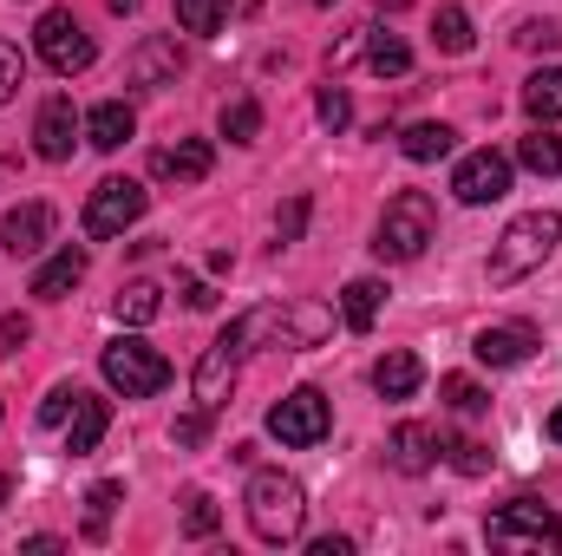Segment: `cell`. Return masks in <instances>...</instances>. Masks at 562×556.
<instances>
[{
  "instance_id": "obj_20",
  "label": "cell",
  "mask_w": 562,
  "mask_h": 556,
  "mask_svg": "<svg viewBox=\"0 0 562 556\" xmlns=\"http://www.w3.org/2000/svg\"><path fill=\"white\" fill-rule=\"evenodd\" d=\"M380 308H386V281L360 276V281H347V288H340V321H347L353 334H367V327L380 321Z\"/></svg>"
},
{
  "instance_id": "obj_30",
  "label": "cell",
  "mask_w": 562,
  "mask_h": 556,
  "mask_svg": "<svg viewBox=\"0 0 562 556\" xmlns=\"http://www.w3.org/2000/svg\"><path fill=\"white\" fill-rule=\"evenodd\" d=\"M119 498H125V485H119V478H105V485H92V491H86V511H92V518H86V537H105V518H112V504H119Z\"/></svg>"
},
{
  "instance_id": "obj_28",
  "label": "cell",
  "mask_w": 562,
  "mask_h": 556,
  "mask_svg": "<svg viewBox=\"0 0 562 556\" xmlns=\"http://www.w3.org/2000/svg\"><path fill=\"white\" fill-rule=\"evenodd\" d=\"M223 138L256 144L262 138V105H256V99H229V105H223Z\"/></svg>"
},
{
  "instance_id": "obj_42",
  "label": "cell",
  "mask_w": 562,
  "mask_h": 556,
  "mask_svg": "<svg viewBox=\"0 0 562 556\" xmlns=\"http://www.w3.org/2000/svg\"><path fill=\"white\" fill-rule=\"evenodd\" d=\"M183 301H190V308H210V301H216V288H210V281H196V276H183Z\"/></svg>"
},
{
  "instance_id": "obj_24",
  "label": "cell",
  "mask_w": 562,
  "mask_h": 556,
  "mask_svg": "<svg viewBox=\"0 0 562 556\" xmlns=\"http://www.w3.org/2000/svg\"><path fill=\"white\" fill-rule=\"evenodd\" d=\"M517 164H524V170H537V177H562V138L537 125L530 138L517 144Z\"/></svg>"
},
{
  "instance_id": "obj_38",
  "label": "cell",
  "mask_w": 562,
  "mask_h": 556,
  "mask_svg": "<svg viewBox=\"0 0 562 556\" xmlns=\"http://www.w3.org/2000/svg\"><path fill=\"white\" fill-rule=\"evenodd\" d=\"M367 46H373V26H360V33H347V40H340V46H334V53H327V66H334V73H340V66H347V59H360V53H367Z\"/></svg>"
},
{
  "instance_id": "obj_13",
  "label": "cell",
  "mask_w": 562,
  "mask_h": 556,
  "mask_svg": "<svg viewBox=\"0 0 562 556\" xmlns=\"http://www.w3.org/2000/svg\"><path fill=\"white\" fill-rule=\"evenodd\" d=\"M46 236H53V210H46V203H20V210H7V223H0V249H7L13 263H20V256H40Z\"/></svg>"
},
{
  "instance_id": "obj_36",
  "label": "cell",
  "mask_w": 562,
  "mask_h": 556,
  "mask_svg": "<svg viewBox=\"0 0 562 556\" xmlns=\"http://www.w3.org/2000/svg\"><path fill=\"white\" fill-rule=\"evenodd\" d=\"M20 86H26V59H20V46H7V40H0V105H7Z\"/></svg>"
},
{
  "instance_id": "obj_2",
  "label": "cell",
  "mask_w": 562,
  "mask_h": 556,
  "mask_svg": "<svg viewBox=\"0 0 562 556\" xmlns=\"http://www.w3.org/2000/svg\"><path fill=\"white\" fill-rule=\"evenodd\" d=\"M243 504H249V531H256L262 544H294L301 524H307V491H301V478H288V471H256Z\"/></svg>"
},
{
  "instance_id": "obj_33",
  "label": "cell",
  "mask_w": 562,
  "mask_h": 556,
  "mask_svg": "<svg viewBox=\"0 0 562 556\" xmlns=\"http://www.w3.org/2000/svg\"><path fill=\"white\" fill-rule=\"evenodd\" d=\"M301 230H307V197H288V210L276 216V249L301 243Z\"/></svg>"
},
{
  "instance_id": "obj_8",
  "label": "cell",
  "mask_w": 562,
  "mask_h": 556,
  "mask_svg": "<svg viewBox=\"0 0 562 556\" xmlns=\"http://www.w3.org/2000/svg\"><path fill=\"white\" fill-rule=\"evenodd\" d=\"M327 425H334V413H327V400H321L314 387H294L288 400L269 407V432H276L281 445H321Z\"/></svg>"
},
{
  "instance_id": "obj_11",
  "label": "cell",
  "mask_w": 562,
  "mask_h": 556,
  "mask_svg": "<svg viewBox=\"0 0 562 556\" xmlns=\"http://www.w3.org/2000/svg\"><path fill=\"white\" fill-rule=\"evenodd\" d=\"M79 112H72V99H46L40 105V119H33V151L46 157V164H66L72 157V144H79Z\"/></svg>"
},
{
  "instance_id": "obj_26",
  "label": "cell",
  "mask_w": 562,
  "mask_h": 556,
  "mask_svg": "<svg viewBox=\"0 0 562 556\" xmlns=\"http://www.w3.org/2000/svg\"><path fill=\"white\" fill-rule=\"evenodd\" d=\"M119 321H132V327H144V321H157V308H164V288L157 281H132V288H119Z\"/></svg>"
},
{
  "instance_id": "obj_41",
  "label": "cell",
  "mask_w": 562,
  "mask_h": 556,
  "mask_svg": "<svg viewBox=\"0 0 562 556\" xmlns=\"http://www.w3.org/2000/svg\"><path fill=\"white\" fill-rule=\"evenodd\" d=\"M517 40H524V46H543V53H550V46H557L562 33H557V26H550V20H530V26H524Z\"/></svg>"
},
{
  "instance_id": "obj_37",
  "label": "cell",
  "mask_w": 562,
  "mask_h": 556,
  "mask_svg": "<svg viewBox=\"0 0 562 556\" xmlns=\"http://www.w3.org/2000/svg\"><path fill=\"white\" fill-rule=\"evenodd\" d=\"M183 531H190V537H210V531H216V498H203V491H196V498H190V511H183Z\"/></svg>"
},
{
  "instance_id": "obj_25",
  "label": "cell",
  "mask_w": 562,
  "mask_h": 556,
  "mask_svg": "<svg viewBox=\"0 0 562 556\" xmlns=\"http://www.w3.org/2000/svg\"><path fill=\"white\" fill-rule=\"evenodd\" d=\"M367 66H373L380 79H400V73H413V46H406L400 33H373V46H367Z\"/></svg>"
},
{
  "instance_id": "obj_29",
  "label": "cell",
  "mask_w": 562,
  "mask_h": 556,
  "mask_svg": "<svg viewBox=\"0 0 562 556\" xmlns=\"http://www.w3.org/2000/svg\"><path fill=\"white\" fill-rule=\"evenodd\" d=\"M438 53H471V13L464 7H438Z\"/></svg>"
},
{
  "instance_id": "obj_43",
  "label": "cell",
  "mask_w": 562,
  "mask_h": 556,
  "mask_svg": "<svg viewBox=\"0 0 562 556\" xmlns=\"http://www.w3.org/2000/svg\"><path fill=\"white\" fill-rule=\"evenodd\" d=\"M53 551H66L59 537H26V556H53Z\"/></svg>"
},
{
  "instance_id": "obj_32",
  "label": "cell",
  "mask_w": 562,
  "mask_h": 556,
  "mask_svg": "<svg viewBox=\"0 0 562 556\" xmlns=\"http://www.w3.org/2000/svg\"><path fill=\"white\" fill-rule=\"evenodd\" d=\"M314 119H321L327 132H347V119H353V99H347L340 86H321V99H314Z\"/></svg>"
},
{
  "instance_id": "obj_5",
  "label": "cell",
  "mask_w": 562,
  "mask_h": 556,
  "mask_svg": "<svg viewBox=\"0 0 562 556\" xmlns=\"http://www.w3.org/2000/svg\"><path fill=\"white\" fill-rule=\"evenodd\" d=\"M99 367H105L112 393H125V400H150V393L170 387V360H164L150 341H138V334H119V341L99 354Z\"/></svg>"
},
{
  "instance_id": "obj_45",
  "label": "cell",
  "mask_w": 562,
  "mask_h": 556,
  "mask_svg": "<svg viewBox=\"0 0 562 556\" xmlns=\"http://www.w3.org/2000/svg\"><path fill=\"white\" fill-rule=\"evenodd\" d=\"M105 7H112V13H138V0H105Z\"/></svg>"
},
{
  "instance_id": "obj_47",
  "label": "cell",
  "mask_w": 562,
  "mask_h": 556,
  "mask_svg": "<svg viewBox=\"0 0 562 556\" xmlns=\"http://www.w3.org/2000/svg\"><path fill=\"white\" fill-rule=\"evenodd\" d=\"M0 504H7V478H0Z\"/></svg>"
},
{
  "instance_id": "obj_21",
  "label": "cell",
  "mask_w": 562,
  "mask_h": 556,
  "mask_svg": "<svg viewBox=\"0 0 562 556\" xmlns=\"http://www.w3.org/2000/svg\"><path fill=\"white\" fill-rule=\"evenodd\" d=\"M79 281H86V249H79V243H66V249L33 276V294H40V301H59V294H72Z\"/></svg>"
},
{
  "instance_id": "obj_16",
  "label": "cell",
  "mask_w": 562,
  "mask_h": 556,
  "mask_svg": "<svg viewBox=\"0 0 562 556\" xmlns=\"http://www.w3.org/2000/svg\"><path fill=\"white\" fill-rule=\"evenodd\" d=\"M386 452H393V471L419 478V471H431V465H438V432H431V425H419V419H406V425L386 438Z\"/></svg>"
},
{
  "instance_id": "obj_39",
  "label": "cell",
  "mask_w": 562,
  "mask_h": 556,
  "mask_svg": "<svg viewBox=\"0 0 562 556\" xmlns=\"http://www.w3.org/2000/svg\"><path fill=\"white\" fill-rule=\"evenodd\" d=\"M203 432H210V413H203V407H196V413H183L177 425H170V438H177V445H203Z\"/></svg>"
},
{
  "instance_id": "obj_22",
  "label": "cell",
  "mask_w": 562,
  "mask_h": 556,
  "mask_svg": "<svg viewBox=\"0 0 562 556\" xmlns=\"http://www.w3.org/2000/svg\"><path fill=\"white\" fill-rule=\"evenodd\" d=\"M524 112H530L537 125H557L562 119V66H543V73L524 79Z\"/></svg>"
},
{
  "instance_id": "obj_35",
  "label": "cell",
  "mask_w": 562,
  "mask_h": 556,
  "mask_svg": "<svg viewBox=\"0 0 562 556\" xmlns=\"http://www.w3.org/2000/svg\"><path fill=\"white\" fill-rule=\"evenodd\" d=\"M451 465H458L464 478H484V471H491V452H484L477 438H451Z\"/></svg>"
},
{
  "instance_id": "obj_23",
  "label": "cell",
  "mask_w": 562,
  "mask_h": 556,
  "mask_svg": "<svg viewBox=\"0 0 562 556\" xmlns=\"http://www.w3.org/2000/svg\"><path fill=\"white\" fill-rule=\"evenodd\" d=\"M451 144H458V132H451V125L425 119V125H413V132L400 138V151H406L413 164H438V157H451Z\"/></svg>"
},
{
  "instance_id": "obj_4",
  "label": "cell",
  "mask_w": 562,
  "mask_h": 556,
  "mask_svg": "<svg viewBox=\"0 0 562 556\" xmlns=\"http://www.w3.org/2000/svg\"><path fill=\"white\" fill-rule=\"evenodd\" d=\"M431 230H438L431 197H425V190H400V197L386 203V216H380L373 256H380V263H419L425 243H431Z\"/></svg>"
},
{
  "instance_id": "obj_18",
  "label": "cell",
  "mask_w": 562,
  "mask_h": 556,
  "mask_svg": "<svg viewBox=\"0 0 562 556\" xmlns=\"http://www.w3.org/2000/svg\"><path fill=\"white\" fill-rule=\"evenodd\" d=\"M419 380H425V367H419V354H406V347H393V354L373 360V393L380 400H413Z\"/></svg>"
},
{
  "instance_id": "obj_40",
  "label": "cell",
  "mask_w": 562,
  "mask_h": 556,
  "mask_svg": "<svg viewBox=\"0 0 562 556\" xmlns=\"http://www.w3.org/2000/svg\"><path fill=\"white\" fill-rule=\"evenodd\" d=\"M0 341H7L13 354H20V347L33 341V321H26V314H0Z\"/></svg>"
},
{
  "instance_id": "obj_48",
  "label": "cell",
  "mask_w": 562,
  "mask_h": 556,
  "mask_svg": "<svg viewBox=\"0 0 562 556\" xmlns=\"http://www.w3.org/2000/svg\"><path fill=\"white\" fill-rule=\"evenodd\" d=\"M314 7H334V0H314Z\"/></svg>"
},
{
  "instance_id": "obj_7",
  "label": "cell",
  "mask_w": 562,
  "mask_h": 556,
  "mask_svg": "<svg viewBox=\"0 0 562 556\" xmlns=\"http://www.w3.org/2000/svg\"><path fill=\"white\" fill-rule=\"evenodd\" d=\"M138 216H144V190L132 184V177H105V184H92V197H86V236H92V243L125 236Z\"/></svg>"
},
{
  "instance_id": "obj_31",
  "label": "cell",
  "mask_w": 562,
  "mask_h": 556,
  "mask_svg": "<svg viewBox=\"0 0 562 556\" xmlns=\"http://www.w3.org/2000/svg\"><path fill=\"white\" fill-rule=\"evenodd\" d=\"M223 13H229V0H177L183 33H216V26H223Z\"/></svg>"
},
{
  "instance_id": "obj_1",
  "label": "cell",
  "mask_w": 562,
  "mask_h": 556,
  "mask_svg": "<svg viewBox=\"0 0 562 556\" xmlns=\"http://www.w3.org/2000/svg\"><path fill=\"white\" fill-rule=\"evenodd\" d=\"M557 243H562V216L557 210H530V216H517V223L491 243V281L510 288V281L537 276V269L557 256Z\"/></svg>"
},
{
  "instance_id": "obj_6",
  "label": "cell",
  "mask_w": 562,
  "mask_h": 556,
  "mask_svg": "<svg viewBox=\"0 0 562 556\" xmlns=\"http://www.w3.org/2000/svg\"><path fill=\"white\" fill-rule=\"evenodd\" d=\"M33 46H40V59L59 73V79H72V73H86L92 66V33L72 20V7H46L40 13V26H33Z\"/></svg>"
},
{
  "instance_id": "obj_27",
  "label": "cell",
  "mask_w": 562,
  "mask_h": 556,
  "mask_svg": "<svg viewBox=\"0 0 562 556\" xmlns=\"http://www.w3.org/2000/svg\"><path fill=\"white\" fill-rule=\"evenodd\" d=\"M438 393H445V407H451V413H464V419L491 413V393H484L477 380H464V374H445V380H438Z\"/></svg>"
},
{
  "instance_id": "obj_9",
  "label": "cell",
  "mask_w": 562,
  "mask_h": 556,
  "mask_svg": "<svg viewBox=\"0 0 562 556\" xmlns=\"http://www.w3.org/2000/svg\"><path fill=\"white\" fill-rule=\"evenodd\" d=\"M236 367H243V347H236L229 334H216V341L203 347V360H196V380H190V393H196V407H203V413H223V407H229Z\"/></svg>"
},
{
  "instance_id": "obj_46",
  "label": "cell",
  "mask_w": 562,
  "mask_h": 556,
  "mask_svg": "<svg viewBox=\"0 0 562 556\" xmlns=\"http://www.w3.org/2000/svg\"><path fill=\"white\" fill-rule=\"evenodd\" d=\"M550 438H557V445H562V407H557V413H550Z\"/></svg>"
},
{
  "instance_id": "obj_14",
  "label": "cell",
  "mask_w": 562,
  "mask_h": 556,
  "mask_svg": "<svg viewBox=\"0 0 562 556\" xmlns=\"http://www.w3.org/2000/svg\"><path fill=\"white\" fill-rule=\"evenodd\" d=\"M471 354H477L484 367H517V360H530V354H537V327H524V321L484 327V334L471 341Z\"/></svg>"
},
{
  "instance_id": "obj_12",
  "label": "cell",
  "mask_w": 562,
  "mask_h": 556,
  "mask_svg": "<svg viewBox=\"0 0 562 556\" xmlns=\"http://www.w3.org/2000/svg\"><path fill=\"white\" fill-rule=\"evenodd\" d=\"M210 170H216L210 138H177L164 151H150V177H164V184H203Z\"/></svg>"
},
{
  "instance_id": "obj_10",
  "label": "cell",
  "mask_w": 562,
  "mask_h": 556,
  "mask_svg": "<svg viewBox=\"0 0 562 556\" xmlns=\"http://www.w3.org/2000/svg\"><path fill=\"white\" fill-rule=\"evenodd\" d=\"M451 190H458V203H497V197H510V157L504 151H471L458 170H451Z\"/></svg>"
},
{
  "instance_id": "obj_17",
  "label": "cell",
  "mask_w": 562,
  "mask_h": 556,
  "mask_svg": "<svg viewBox=\"0 0 562 556\" xmlns=\"http://www.w3.org/2000/svg\"><path fill=\"white\" fill-rule=\"evenodd\" d=\"M183 73V53H177V40H144L138 53L125 59V79L132 86H170Z\"/></svg>"
},
{
  "instance_id": "obj_34",
  "label": "cell",
  "mask_w": 562,
  "mask_h": 556,
  "mask_svg": "<svg viewBox=\"0 0 562 556\" xmlns=\"http://www.w3.org/2000/svg\"><path fill=\"white\" fill-rule=\"evenodd\" d=\"M79 400H86V387H72V380H66V387H53V393H46V407H40V419H46V425H66Z\"/></svg>"
},
{
  "instance_id": "obj_44",
  "label": "cell",
  "mask_w": 562,
  "mask_h": 556,
  "mask_svg": "<svg viewBox=\"0 0 562 556\" xmlns=\"http://www.w3.org/2000/svg\"><path fill=\"white\" fill-rule=\"evenodd\" d=\"M347 551H353L347 537H321V544H314V556H347Z\"/></svg>"
},
{
  "instance_id": "obj_3",
  "label": "cell",
  "mask_w": 562,
  "mask_h": 556,
  "mask_svg": "<svg viewBox=\"0 0 562 556\" xmlns=\"http://www.w3.org/2000/svg\"><path fill=\"white\" fill-rule=\"evenodd\" d=\"M484 544L491 551H524V556H557L562 551V518L537 498H510L504 511L484 518Z\"/></svg>"
},
{
  "instance_id": "obj_15",
  "label": "cell",
  "mask_w": 562,
  "mask_h": 556,
  "mask_svg": "<svg viewBox=\"0 0 562 556\" xmlns=\"http://www.w3.org/2000/svg\"><path fill=\"white\" fill-rule=\"evenodd\" d=\"M132 132H138V112H132L125 99H105V105L86 112V144H92V151H125Z\"/></svg>"
},
{
  "instance_id": "obj_19",
  "label": "cell",
  "mask_w": 562,
  "mask_h": 556,
  "mask_svg": "<svg viewBox=\"0 0 562 556\" xmlns=\"http://www.w3.org/2000/svg\"><path fill=\"white\" fill-rule=\"evenodd\" d=\"M105 425H112V407L86 393V400L72 407V419H66V452H72V458H86V452H99V438H105Z\"/></svg>"
}]
</instances>
